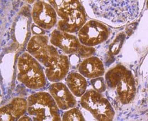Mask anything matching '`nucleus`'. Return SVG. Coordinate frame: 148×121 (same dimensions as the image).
I'll return each mask as SVG.
<instances>
[{
  "mask_svg": "<svg viewBox=\"0 0 148 121\" xmlns=\"http://www.w3.org/2000/svg\"><path fill=\"white\" fill-rule=\"evenodd\" d=\"M108 88L115 92L122 104L130 103L135 96L136 86L130 71L121 65H117L110 70L106 75Z\"/></svg>",
  "mask_w": 148,
  "mask_h": 121,
  "instance_id": "f257e3e1",
  "label": "nucleus"
},
{
  "mask_svg": "<svg viewBox=\"0 0 148 121\" xmlns=\"http://www.w3.org/2000/svg\"><path fill=\"white\" fill-rule=\"evenodd\" d=\"M17 66L18 80L26 87L36 90L46 85V76L43 67L30 54H22L18 58Z\"/></svg>",
  "mask_w": 148,
  "mask_h": 121,
  "instance_id": "f03ea898",
  "label": "nucleus"
},
{
  "mask_svg": "<svg viewBox=\"0 0 148 121\" xmlns=\"http://www.w3.org/2000/svg\"><path fill=\"white\" fill-rule=\"evenodd\" d=\"M27 112L33 120H60L58 106L51 94L40 92L27 99Z\"/></svg>",
  "mask_w": 148,
  "mask_h": 121,
  "instance_id": "7ed1b4c3",
  "label": "nucleus"
},
{
  "mask_svg": "<svg viewBox=\"0 0 148 121\" xmlns=\"http://www.w3.org/2000/svg\"><path fill=\"white\" fill-rule=\"evenodd\" d=\"M81 105L98 120H112L114 116L115 112L112 105L100 93L95 90L85 92L81 96Z\"/></svg>",
  "mask_w": 148,
  "mask_h": 121,
  "instance_id": "20e7f679",
  "label": "nucleus"
},
{
  "mask_svg": "<svg viewBox=\"0 0 148 121\" xmlns=\"http://www.w3.org/2000/svg\"><path fill=\"white\" fill-rule=\"evenodd\" d=\"M27 50L33 57L46 67L54 63L60 56L56 48L49 44L47 36L42 35L32 37L27 45Z\"/></svg>",
  "mask_w": 148,
  "mask_h": 121,
  "instance_id": "39448f33",
  "label": "nucleus"
},
{
  "mask_svg": "<svg viewBox=\"0 0 148 121\" xmlns=\"http://www.w3.org/2000/svg\"><path fill=\"white\" fill-rule=\"evenodd\" d=\"M50 41L53 46L69 54L77 53L82 57H87L95 52L94 48L82 45L76 36L59 30L53 31Z\"/></svg>",
  "mask_w": 148,
  "mask_h": 121,
  "instance_id": "423d86ee",
  "label": "nucleus"
},
{
  "mask_svg": "<svg viewBox=\"0 0 148 121\" xmlns=\"http://www.w3.org/2000/svg\"><path fill=\"white\" fill-rule=\"evenodd\" d=\"M110 30L104 24L94 20L86 22L78 31V39L85 46L92 47L100 44L108 38Z\"/></svg>",
  "mask_w": 148,
  "mask_h": 121,
  "instance_id": "0eeeda50",
  "label": "nucleus"
},
{
  "mask_svg": "<svg viewBox=\"0 0 148 121\" xmlns=\"http://www.w3.org/2000/svg\"><path fill=\"white\" fill-rule=\"evenodd\" d=\"M32 17L34 23L44 30H51L57 22V14L51 4L36 1L33 5Z\"/></svg>",
  "mask_w": 148,
  "mask_h": 121,
  "instance_id": "6e6552de",
  "label": "nucleus"
},
{
  "mask_svg": "<svg viewBox=\"0 0 148 121\" xmlns=\"http://www.w3.org/2000/svg\"><path fill=\"white\" fill-rule=\"evenodd\" d=\"M87 16L82 5L70 11L58 24V30L65 33H76L84 26Z\"/></svg>",
  "mask_w": 148,
  "mask_h": 121,
  "instance_id": "1a4fd4ad",
  "label": "nucleus"
},
{
  "mask_svg": "<svg viewBox=\"0 0 148 121\" xmlns=\"http://www.w3.org/2000/svg\"><path fill=\"white\" fill-rule=\"evenodd\" d=\"M49 92L59 108L67 110L77 105V101L72 93L63 83L56 82L49 88Z\"/></svg>",
  "mask_w": 148,
  "mask_h": 121,
  "instance_id": "9d476101",
  "label": "nucleus"
},
{
  "mask_svg": "<svg viewBox=\"0 0 148 121\" xmlns=\"http://www.w3.org/2000/svg\"><path fill=\"white\" fill-rule=\"evenodd\" d=\"M27 110V101L22 98H16L1 108V119L2 120H17Z\"/></svg>",
  "mask_w": 148,
  "mask_h": 121,
  "instance_id": "9b49d317",
  "label": "nucleus"
},
{
  "mask_svg": "<svg viewBox=\"0 0 148 121\" xmlns=\"http://www.w3.org/2000/svg\"><path fill=\"white\" fill-rule=\"evenodd\" d=\"M69 69L67 56L60 55L51 66L46 68L45 74L47 79L52 82H59L65 77Z\"/></svg>",
  "mask_w": 148,
  "mask_h": 121,
  "instance_id": "f8f14e48",
  "label": "nucleus"
},
{
  "mask_svg": "<svg viewBox=\"0 0 148 121\" xmlns=\"http://www.w3.org/2000/svg\"><path fill=\"white\" fill-rule=\"evenodd\" d=\"M78 70L84 77L94 79L102 76L104 73V67L101 60L97 57H91L81 63Z\"/></svg>",
  "mask_w": 148,
  "mask_h": 121,
  "instance_id": "ddd939ff",
  "label": "nucleus"
},
{
  "mask_svg": "<svg viewBox=\"0 0 148 121\" xmlns=\"http://www.w3.org/2000/svg\"><path fill=\"white\" fill-rule=\"evenodd\" d=\"M67 86L71 92L77 97L82 96L87 88V82L80 73L71 72L66 79Z\"/></svg>",
  "mask_w": 148,
  "mask_h": 121,
  "instance_id": "4468645a",
  "label": "nucleus"
},
{
  "mask_svg": "<svg viewBox=\"0 0 148 121\" xmlns=\"http://www.w3.org/2000/svg\"><path fill=\"white\" fill-rule=\"evenodd\" d=\"M49 3L61 18H63L70 11L81 5L78 1H49Z\"/></svg>",
  "mask_w": 148,
  "mask_h": 121,
  "instance_id": "2eb2a0df",
  "label": "nucleus"
},
{
  "mask_svg": "<svg viewBox=\"0 0 148 121\" xmlns=\"http://www.w3.org/2000/svg\"><path fill=\"white\" fill-rule=\"evenodd\" d=\"M62 120L72 121L78 120L83 121L85 119L81 111L77 108H73L65 112L62 116Z\"/></svg>",
  "mask_w": 148,
  "mask_h": 121,
  "instance_id": "dca6fc26",
  "label": "nucleus"
},
{
  "mask_svg": "<svg viewBox=\"0 0 148 121\" xmlns=\"http://www.w3.org/2000/svg\"><path fill=\"white\" fill-rule=\"evenodd\" d=\"M91 83L95 91L98 92L102 93L106 89V86L103 77H99L94 78L91 80Z\"/></svg>",
  "mask_w": 148,
  "mask_h": 121,
  "instance_id": "f3484780",
  "label": "nucleus"
},
{
  "mask_svg": "<svg viewBox=\"0 0 148 121\" xmlns=\"http://www.w3.org/2000/svg\"><path fill=\"white\" fill-rule=\"evenodd\" d=\"M124 36L123 37H118L116 40L114 41V43H113L112 48H111V51H112V53L113 54H117L119 49L121 47V46L122 44V43L124 40Z\"/></svg>",
  "mask_w": 148,
  "mask_h": 121,
  "instance_id": "a211bd4d",
  "label": "nucleus"
},
{
  "mask_svg": "<svg viewBox=\"0 0 148 121\" xmlns=\"http://www.w3.org/2000/svg\"><path fill=\"white\" fill-rule=\"evenodd\" d=\"M33 31L34 32V33L38 34V35H40V34L45 33L43 29H42L39 27H36V26H33Z\"/></svg>",
  "mask_w": 148,
  "mask_h": 121,
  "instance_id": "6ab92c4d",
  "label": "nucleus"
},
{
  "mask_svg": "<svg viewBox=\"0 0 148 121\" xmlns=\"http://www.w3.org/2000/svg\"><path fill=\"white\" fill-rule=\"evenodd\" d=\"M32 119L29 118V117H27V116H25V117H22L20 119H18V120H31Z\"/></svg>",
  "mask_w": 148,
  "mask_h": 121,
  "instance_id": "aec40b11",
  "label": "nucleus"
}]
</instances>
